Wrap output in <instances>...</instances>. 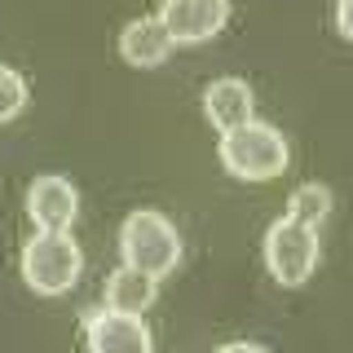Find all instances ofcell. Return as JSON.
Segmentation results:
<instances>
[{"instance_id":"obj_9","label":"cell","mask_w":353,"mask_h":353,"mask_svg":"<svg viewBox=\"0 0 353 353\" xmlns=\"http://www.w3.org/2000/svg\"><path fill=\"white\" fill-rule=\"evenodd\" d=\"M172 36L168 27L159 22V14L154 18H132L124 31H119V58H124L128 66H137V71H154V66H163L172 58Z\"/></svg>"},{"instance_id":"obj_11","label":"cell","mask_w":353,"mask_h":353,"mask_svg":"<svg viewBox=\"0 0 353 353\" xmlns=\"http://www.w3.org/2000/svg\"><path fill=\"white\" fill-rule=\"evenodd\" d=\"M287 216L301 221V225H309V230H323V225H327V216H331V190H327L323 181H305V185H296L292 199H287Z\"/></svg>"},{"instance_id":"obj_7","label":"cell","mask_w":353,"mask_h":353,"mask_svg":"<svg viewBox=\"0 0 353 353\" xmlns=\"http://www.w3.org/2000/svg\"><path fill=\"white\" fill-rule=\"evenodd\" d=\"M27 216L36 230H71L80 216V190L58 172H40L27 185Z\"/></svg>"},{"instance_id":"obj_6","label":"cell","mask_w":353,"mask_h":353,"mask_svg":"<svg viewBox=\"0 0 353 353\" xmlns=\"http://www.w3.org/2000/svg\"><path fill=\"white\" fill-rule=\"evenodd\" d=\"M159 22L168 27L172 44H208L230 22V0H163Z\"/></svg>"},{"instance_id":"obj_8","label":"cell","mask_w":353,"mask_h":353,"mask_svg":"<svg viewBox=\"0 0 353 353\" xmlns=\"http://www.w3.org/2000/svg\"><path fill=\"white\" fill-rule=\"evenodd\" d=\"M203 115L216 132H230V128H243L256 119V93H252L248 80L239 75H221L203 88Z\"/></svg>"},{"instance_id":"obj_13","label":"cell","mask_w":353,"mask_h":353,"mask_svg":"<svg viewBox=\"0 0 353 353\" xmlns=\"http://www.w3.org/2000/svg\"><path fill=\"white\" fill-rule=\"evenodd\" d=\"M336 31L353 40V0H336Z\"/></svg>"},{"instance_id":"obj_2","label":"cell","mask_w":353,"mask_h":353,"mask_svg":"<svg viewBox=\"0 0 353 353\" xmlns=\"http://www.w3.org/2000/svg\"><path fill=\"white\" fill-rule=\"evenodd\" d=\"M84 252L71 230H36L22 243V283L36 296H66L80 283Z\"/></svg>"},{"instance_id":"obj_4","label":"cell","mask_w":353,"mask_h":353,"mask_svg":"<svg viewBox=\"0 0 353 353\" xmlns=\"http://www.w3.org/2000/svg\"><path fill=\"white\" fill-rule=\"evenodd\" d=\"M265 270L283 287H305L309 274L318 270V230L292 216H279L265 230Z\"/></svg>"},{"instance_id":"obj_14","label":"cell","mask_w":353,"mask_h":353,"mask_svg":"<svg viewBox=\"0 0 353 353\" xmlns=\"http://www.w3.org/2000/svg\"><path fill=\"white\" fill-rule=\"evenodd\" d=\"M216 353H270V349L256 345V340H234V345H221Z\"/></svg>"},{"instance_id":"obj_1","label":"cell","mask_w":353,"mask_h":353,"mask_svg":"<svg viewBox=\"0 0 353 353\" xmlns=\"http://www.w3.org/2000/svg\"><path fill=\"white\" fill-rule=\"evenodd\" d=\"M216 154H221V168L230 176H239V181H274L292 163L287 137L274 124H265V119H252L243 128L221 132Z\"/></svg>"},{"instance_id":"obj_12","label":"cell","mask_w":353,"mask_h":353,"mask_svg":"<svg viewBox=\"0 0 353 353\" xmlns=\"http://www.w3.org/2000/svg\"><path fill=\"white\" fill-rule=\"evenodd\" d=\"M27 102H31V88H27V80H22L14 66H5V62H0V124L18 119L22 110H27Z\"/></svg>"},{"instance_id":"obj_5","label":"cell","mask_w":353,"mask_h":353,"mask_svg":"<svg viewBox=\"0 0 353 353\" xmlns=\"http://www.w3.org/2000/svg\"><path fill=\"white\" fill-rule=\"evenodd\" d=\"M84 340L88 353H154L150 327L141 314H119V309H88L84 314Z\"/></svg>"},{"instance_id":"obj_10","label":"cell","mask_w":353,"mask_h":353,"mask_svg":"<svg viewBox=\"0 0 353 353\" xmlns=\"http://www.w3.org/2000/svg\"><path fill=\"white\" fill-rule=\"evenodd\" d=\"M154 292H159V279L132 270V265H119L106 279V309H119V314H146L154 305Z\"/></svg>"},{"instance_id":"obj_3","label":"cell","mask_w":353,"mask_h":353,"mask_svg":"<svg viewBox=\"0 0 353 353\" xmlns=\"http://www.w3.org/2000/svg\"><path fill=\"white\" fill-rule=\"evenodd\" d=\"M119 256L132 270L150 274V279H163V274L176 270L181 261V234L163 212L154 208H137L128 212V221L119 225Z\"/></svg>"}]
</instances>
